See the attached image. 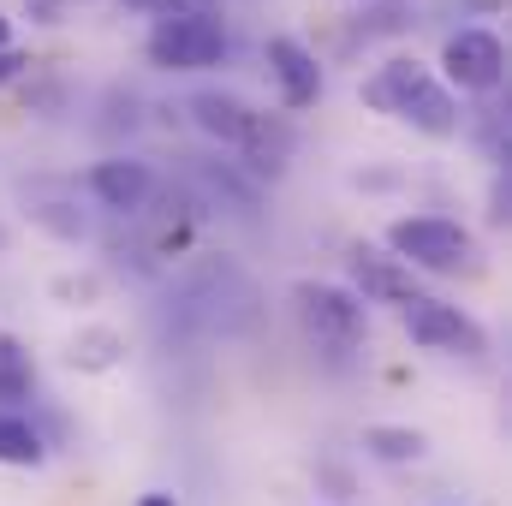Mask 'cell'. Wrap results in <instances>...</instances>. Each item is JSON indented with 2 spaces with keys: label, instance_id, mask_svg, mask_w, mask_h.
Returning a JSON list of instances; mask_svg holds the SVG:
<instances>
[{
  "label": "cell",
  "instance_id": "9",
  "mask_svg": "<svg viewBox=\"0 0 512 506\" xmlns=\"http://www.w3.org/2000/svg\"><path fill=\"white\" fill-rule=\"evenodd\" d=\"M239 155H245V167H251L256 179H280L286 173V161L298 155V126L286 120V114H268V108H251V120L239 131V143H233Z\"/></svg>",
  "mask_w": 512,
  "mask_h": 506
},
{
  "label": "cell",
  "instance_id": "11",
  "mask_svg": "<svg viewBox=\"0 0 512 506\" xmlns=\"http://www.w3.org/2000/svg\"><path fill=\"white\" fill-rule=\"evenodd\" d=\"M66 364H72L78 376H108V370L126 364V334L108 328V322H90V328H78V334L66 340Z\"/></svg>",
  "mask_w": 512,
  "mask_h": 506
},
{
  "label": "cell",
  "instance_id": "24",
  "mask_svg": "<svg viewBox=\"0 0 512 506\" xmlns=\"http://www.w3.org/2000/svg\"><path fill=\"white\" fill-rule=\"evenodd\" d=\"M0 48H12V18L0 12Z\"/></svg>",
  "mask_w": 512,
  "mask_h": 506
},
{
  "label": "cell",
  "instance_id": "18",
  "mask_svg": "<svg viewBox=\"0 0 512 506\" xmlns=\"http://www.w3.org/2000/svg\"><path fill=\"white\" fill-rule=\"evenodd\" d=\"M48 292H54L60 304H96V298H102V274H90V268H84V274H54Z\"/></svg>",
  "mask_w": 512,
  "mask_h": 506
},
{
  "label": "cell",
  "instance_id": "14",
  "mask_svg": "<svg viewBox=\"0 0 512 506\" xmlns=\"http://www.w3.org/2000/svg\"><path fill=\"white\" fill-rule=\"evenodd\" d=\"M364 453L382 459V465H417L429 453V435L411 429V423H370L364 429Z\"/></svg>",
  "mask_w": 512,
  "mask_h": 506
},
{
  "label": "cell",
  "instance_id": "12",
  "mask_svg": "<svg viewBox=\"0 0 512 506\" xmlns=\"http://www.w3.org/2000/svg\"><path fill=\"white\" fill-rule=\"evenodd\" d=\"M191 120H197V131H209L215 143H239V131H245V120H251V102L245 96H233V90H197L191 102Z\"/></svg>",
  "mask_w": 512,
  "mask_h": 506
},
{
  "label": "cell",
  "instance_id": "5",
  "mask_svg": "<svg viewBox=\"0 0 512 506\" xmlns=\"http://www.w3.org/2000/svg\"><path fill=\"white\" fill-rule=\"evenodd\" d=\"M405 334H411V346H423V352H435V358H483V352H489L483 322L465 316V310L447 304V298H417V304H405Z\"/></svg>",
  "mask_w": 512,
  "mask_h": 506
},
{
  "label": "cell",
  "instance_id": "27",
  "mask_svg": "<svg viewBox=\"0 0 512 506\" xmlns=\"http://www.w3.org/2000/svg\"><path fill=\"white\" fill-rule=\"evenodd\" d=\"M12 251V233H6V227H0V256Z\"/></svg>",
  "mask_w": 512,
  "mask_h": 506
},
{
  "label": "cell",
  "instance_id": "13",
  "mask_svg": "<svg viewBox=\"0 0 512 506\" xmlns=\"http://www.w3.org/2000/svg\"><path fill=\"white\" fill-rule=\"evenodd\" d=\"M423 72H429V66H423V60H411V54L387 60L382 72H370V78H364V108H376V114H399L405 90H411Z\"/></svg>",
  "mask_w": 512,
  "mask_h": 506
},
{
  "label": "cell",
  "instance_id": "2",
  "mask_svg": "<svg viewBox=\"0 0 512 506\" xmlns=\"http://www.w3.org/2000/svg\"><path fill=\"white\" fill-rule=\"evenodd\" d=\"M292 316L322 352H358L364 346V298L334 280H292Z\"/></svg>",
  "mask_w": 512,
  "mask_h": 506
},
{
  "label": "cell",
  "instance_id": "1",
  "mask_svg": "<svg viewBox=\"0 0 512 506\" xmlns=\"http://www.w3.org/2000/svg\"><path fill=\"white\" fill-rule=\"evenodd\" d=\"M387 256H399L411 274H477V239L453 215H399L387 221Z\"/></svg>",
  "mask_w": 512,
  "mask_h": 506
},
{
  "label": "cell",
  "instance_id": "6",
  "mask_svg": "<svg viewBox=\"0 0 512 506\" xmlns=\"http://www.w3.org/2000/svg\"><path fill=\"white\" fill-rule=\"evenodd\" d=\"M262 60H268V78H274L286 114H304V108L322 102V60H316L298 36H268Z\"/></svg>",
  "mask_w": 512,
  "mask_h": 506
},
{
  "label": "cell",
  "instance_id": "7",
  "mask_svg": "<svg viewBox=\"0 0 512 506\" xmlns=\"http://www.w3.org/2000/svg\"><path fill=\"white\" fill-rule=\"evenodd\" d=\"M346 274H352V286H358V298H370V304H417L423 298V286H417V274L399 262V256H387L382 245H352L346 251Z\"/></svg>",
  "mask_w": 512,
  "mask_h": 506
},
{
  "label": "cell",
  "instance_id": "25",
  "mask_svg": "<svg viewBox=\"0 0 512 506\" xmlns=\"http://www.w3.org/2000/svg\"><path fill=\"white\" fill-rule=\"evenodd\" d=\"M137 506H179V501H173V495H143Z\"/></svg>",
  "mask_w": 512,
  "mask_h": 506
},
{
  "label": "cell",
  "instance_id": "22",
  "mask_svg": "<svg viewBox=\"0 0 512 506\" xmlns=\"http://www.w3.org/2000/svg\"><path fill=\"white\" fill-rule=\"evenodd\" d=\"M352 185H358V191H393V185H399V173H364V167H358V173H352Z\"/></svg>",
  "mask_w": 512,
  "mask_h": 506
},
{
  "label": "cell",
  "instance_id": "17",
  "mask_svg": "<svg viewBox=\"0 0 512 506\" xmlns=\"http://www.w3.org/2000/svg\"><path fill=\"white\" fill-rule=\"evenodd\" d=\"M24 209H30V221H36L42 233H54V239H66V245L84 239V215H78L66 197H24Z\"/></svg>",
  "mask_w": 512,
  "mask_h": 506
},
{
  "label": "cell",
  "instance_id": "16",
  "mask_svg": "<svg viewBox=\"0 0 512 506\" xmlns=\"http://www.w3.org/2000/svg\"><path fill=\"white\" fill-rule=\"evenodd\" d=\"M48 459V441L30 429V417H18V411H0V465H42Z\"/></svg>",
  "mask_w": 512,
  "mask_h": 506
},
{
  "label": "cell",
  "instance_id": "19",
  "mask_svg": "<svg viewBox=\"0 0 512 506\" xmlns=\"http://www.w3.org/2000/svg\"><path fill=\"white\" fill-rule=\"evenodd\" d=\"M155 18H221V0H161Z\"/></svg>",
  "mask_w": 512,
  "mask_h": 506
},
{
  "label": "cell",
  "instance_id": "20",
  "mask_svg": "<svg viewBox=\"0 0 512 506\" xmlns=\"http://www.w3.org/2000/svg\"><path fill=\"white\" fill-rule=\"evenodd\" d=\"M78 6H84V0H24V12H30L36 24H66Z\"/></svg>",
  "mask_w": 512,
  "mask_h": 506
},
{
  "label": "cell",
  "instance_id": "3",
  "mask_svg": "<svg viewBox=\"0 0 512 506\" xmlns=\"http://www.w3.org/2000/svg\"><path fill=\"white\" fill-rule=\"evenodd\" d=\"M143 48L161 72H209L227 60V24L221 18H155Z\"/></svg>",
  "mask_w": 512,
  "mask_h": 506
},
{
  "label": "cell",
  "instance_id": "21",
  "mask_svg": "<svg viewBox=\"0 0 512 506\" xmlns=\"http://www.w3.org/2000/svg\"><path fill=\"white\" fill-rule=\"evenodd\" d=\"M512 221V179L495 173V191H489V227H507Z\"/></svg>",
  "mask_w": 512,
  "mask_h": 506
},
{
  "label": "cell",
  "instance_id": "26",
  "mask_svg": "<svg viewBox=\"0 0 512 506\" xmlns=\"http://www.w3.org/2000/svg\"><path fill=\"white\" fill-rule=\"evenodd\" d=\"M120 6H137V12H155L161 0H120Z\"/></svg>",
  "mask_w": 512,
  "mask_h": 506
},
{
  "label": "cell",
  "instance_id": "8",
  "mask_svg": "<svg viewBox=\"0 0 512 506\" xmlns=\"http://www.w3.org/2000/svg\"><path fill=\"white\" fill-rule=\"evenodd\" d=\"M155 191H161V179H155V167L137 161V155H108V161L90 167V197H96L102 209H114V215H143Z\"/></svg>",
  "mask_w": 512,
  "mask_h": 506
},
{
  "label": "cell",
  "instance_id": "23",
  "mask_svg": "<svg viewBox=\"0 0 512 506\" xmlns=\"http://www.w3.org/2000/svg\"><path fill=\"white\" fill-rule=\"evenodd\" d=\"M24 66H30V54H24V48H0V84H12Z\"/></svg>",
  "mask_w": 512,
  "mask_h": 506
},
{
  "label": "cell",
  "instance_id": "4",
  "mask_svg": "<svg viewBox=\"0 0 512 506\" xmlns=\"http://www.w3.org/2000/svg\"><path fill=\"white\" fill-rule=\"evenodd\" d=\"M507 78V42L483 24L471 30H453L441 42V84L447 90H471V96H495Z\"/></svg>",
  "mask_w": 512,
  "mask_h": 506
},
{
  "label": "cell",
  "instance_id": "10",
  "mask_svg": "<svg viewBox=\"0 0 512 506\" xmlns=\"http://www.w3.org/2000/svg\"><path fill=\"white\" fill-rule=\"evenodd\" d=\"M393 120H405L411 131H423V137H435V143H447V137H459L465 126V114H459V96L435 78V72H423L411 90H405V102H399V114Z\"/></svg>",
  "mask_w": 512,
  "mask_h": 506
},
{
  "label": "cell",
  "instance_id": "15",
  "mask_svg": "<svg viewBox=\"0 0 512 506\" xmlns=\"http://www.w3.org/2000/svg\"><path fill=\"white\" fill-rule=\"evenodd\" d=\"M30 393H36V364H30V352H24L12 334H0V411H18Z\"/></svg>",
  "mask_w": 512,
  "mask_h": 506
}]
</instances>
